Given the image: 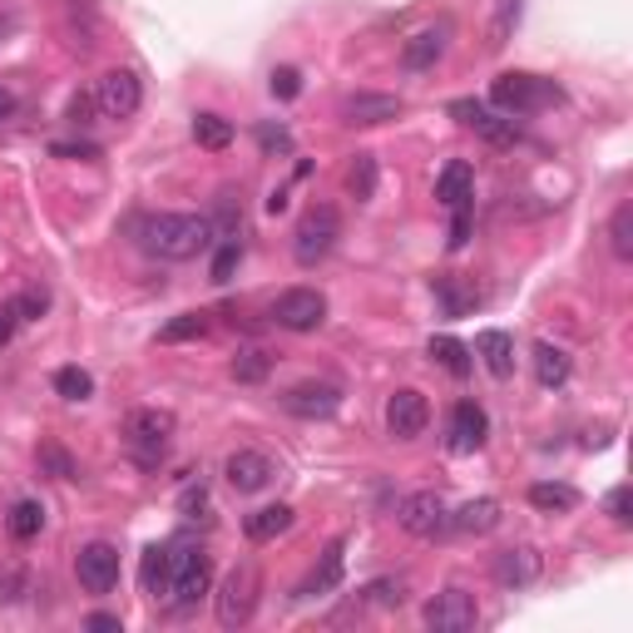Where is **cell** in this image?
<instances>
[{"mask_svg":"<svg viewBox=\"0 0 633 633\" xmlns=\"http://www.w3.org/2000/svg\"><path fill=\"white\" fill-rule=\"evenodd\" d=\"M475 356L485 362V371H490L495 381H510L514 376V336L500 332V326H485V332L475 336Z\"/></svg>","mask_w":633,"mask_h":633,"instance_id":"ac0fdd59","label":"cell"},{"mask_svg":"<svg viewBox=\"0 0 633 633\" xmlns=\"http://www.w3.org/2000/svg\"><path fill=\"white\" fill-rule=\"evenodd\" d=\"M451 119H455V124H465V129H475V134H480L485 144H495V148L520 144V124H514L510 114H495V109L480 104V99H455Z\"/></svg>","mask_w":633,"mask_h":633,"instance_id":"9c48e42d","label":"cell"},{"mask_svg":"<svg viewBox=\"0 0 633 633\" xmlns=\"http://www.w3.org/2000/svg\"><path fill=\"white\" fill-rule=\"evenodd\" d=\"M208 332V312H178L174 322L158 326V342L174 346V342H198V336Z\"/></svg>","mask_w":633,"mask_h":633,"instance_id":"836d02e7","label":"cell"},{"mask_svg":"<svg viewBox=\"0 0 633 633\" xmlns=\"http://www.w3.org/2000/svg\"><path fill=\"white\" fill-rule=\"evenodd\" d=\"M45 307H49V292H45V287H30V292H20V312H25V322L45 316Z\"/></svg>","mask_w":633,"mask_h":633,"instance_id":"7dc6e473","label":"cell"},{"mask_svg":"<svg viewBox=\"0 0 633 633\" xmlns=\"http://www.w3.org/2000/svg\"><path fill=\"white\" fill-rule=\"evenodd\" d=\"M213 589V559H208L203 544H168V584L164 599L174 603L178 613L193 609L203 593Z\"/></svg>","mask_w":633,"mask_h":633,"instance_id":"3957f363","label":"cell"},{"mask_svg":"<svg viewBox=\"0 0 633 633\" xmlns=\"http://www.w3.org/2000/svg\"><path fill=\"white\" fill-rule=\"evenodd\" d=\"M401 95H352L342 104V119L346 124H386V119L401 114Z\"/></svg>","mask_w":633,"mask_h":633,"instance_id":"44dd1931","label":"cell"},{"mask_svg":"<svg viewBox=\"0 0 633 633\" xmlns=\"http://www.w3.org/2000/svg\"><path fill=\"white\" fill-rule=\"evenodd\" d=\"M174 411H158V406H138V411H129L124 421V445L129 455H134L144 470H158L168 455V441H174Z\"/></svg>","mask_w":633,"mask_h":633,"instance_id":"277c9868","label":"cell"},{"mask_svg":"<svg viewBox=\"0 0 633 633\" xmlns=\"http://www.w3.org/2000/svg\"><path fill=\"white\" fill-rule=\"evenodd\" d=\"M425 425H431V401L415 386L391 391V401H386V431L396 441H415V435H425Z\"/></svg>","mask_w":633,"mask_h":633,"instance_id":"5bb4252c","label":"cell"},{"mask_svg":"<svg viewBox=\"0 0 633 633\" xmlns=\"http://www.w3.org/2000/svg\"><path fill=\"white\" fill-rule=\"evenodd\" d=\"M445 45H451V20H435V25H425L421 35L406 40L401 65H406V69H431L435 59L445 55Z\"/></svg>","mask_w":633,"mask_h":633,"instance_id":"d6986e66","label":"cell"},{"mask_svg":"<svg viewBox=\"0 0 633 633\" xmlns=\"http://www.w3.org/2000/svg\"><path fill=\"white\" fill-rule=\"evenodd\" d=\"M609 247L619 263H633V203H619L609 218Z\"/></svg>","mask_w":633,"mask_h":633,"instance_id":"d6a6232c","label":"cell"},{"mask_svg":"<svg viewBox=\"0 0 633 633\" xmlns=\"http://www.w3.org/2000/svg\"><path fill=\"white\" fill-rule=\"evenodd\" d=\"M431 292H435V302H441L445 316H465L470 307H480V292H475V287H465L455 273L431 277Z\"/></svg>","mask_w":633,"mask_h":633,"instance_id":"d4e9b609","label":"cell"},{"mask_svg":"<svg viewBox=\"0 0 633 633\" xmlns=\"http://www.w3.org/2000/svg\"><path fill=\"white\" fill-rule=\"evenodd\" d=\"M55 396H65V401H89V396H95V376H89L85 366H59Z\"/></svg>","mask_w":633,"mask_h":633,"instance_id":"e575fe53","label":"cell"},{"mask_svg":"<svg viewBox=\"0 0 633 633\" xmlns=\"http://www.w3.org/2000/svg\"><path fill=\"white\" fill-rule=\"evenodd\" d=\"M356 599L362 603H381V609H396V603L406 599V584L401 579H371L356 589Z\"/></svg>","mask_w":633,"mask_h":633,"instance_id":"74e56055","label":"cell"},{"mask_svg":"<svg viewBox=\"0 0 633 633\" xmlns=\"http://www.w3.org/2000/svg\"><path fill=\"white\" fill-rule=\"evenodd\" d=\"M5 119H15V95L0 85V124H5Z\"/></svg>","mask_w":633,"mask_h":633,"instance_id":"f5cc1de1","label":"cell"},{"mask_svg":"<svg viewBox=\"0 0 633 633\" xmlns=\"http://www.w3.org/2000/svg\"><path fill=\"white\" fill-rule=\"evenodd\" d=\"M75 574H79V589H85V593H109L119 584V549H114V544H104V540L79 544Z\"/></svg>","mask_w":633,"mask_h":633,"instance_id":"4fadbf2b","label":"cell"},{"mask_svg":"<svg viewBox=\"0 0 633 633\" xmlns=\"http://www.w3.org/2000/svg\"><path fill=\"white\" fill-rule=\"evenodd\" d=\"M435 203H441V208H465V203H475V168L465 164V158L445 164V174L435 178Z\"/></svg>","mask_w":633,"mask_h":633,"instance_id":"ffe728a7","label":"cell"},{"mask_svg":"<svg viewBox=\"0 0 633 633\" xmlns=\"http://www.w3.org/2000/svg\"><path fill=\"white\" fill-rule=\"evenodd\" d=\"M257 599H263V574H257V564L253 559L233 564L223 589H218V623H223V629H243L257 613Z\"/></svg>","mask_w":633,"mask_h":633,"instance_id":"8992f818","label":"cell"},{"mask_svg":"<svg viewBox=\"0 0 633 633\" xmlns=\"http://www.w3.org/2000/svg\"><path fill=\"white\" fill-rule=\"evenodd\" d=\"M49 154L55 158H99V148L95 144H55Z\"/></svg>","mask_w":633,"mask_h":633,"instance_id":"f907efd6","label":"cell"},{"mask_svg":"<svg viewBox=\"0 0 633 633\" xmlns=\"http://www.w3.org/2000/svg\"><path fill=\"white\" fill-rule=\"evenodd\" d=\"M178 510H184L188 520H198V510L208 514V490H203V485H198V490H193V485H188V490H184V500H178Z\"/></svg>","mask_w":633,"mask_h":633,"instance_id":"681fc988","label":"cell"},{"mask_svg":"<svg viewBox=\"0 0 633 633\" xmlns=\"http://www.w3.org/2000/svg\"><path fill=\"white\" fill-rule=\"evenodd\" d=\"M342 559H346V540H332V544L322 549V564L307 574V584H302L297 593H302V599H316V593L336 589V584H342Z\"/></svg>","mask_w":633,"mask_h":633,"instance_id":"cb8c5ba5","label":"cell"},{"mask_svg":"<svg viewBox=\"0 0 633 633\" xmlns=\"http://www.w3.org/2000/svg\"><path fill=\"white\" fill-rule=\"evenodd\" d=\"M425 629L431 633H470L475 623H480V603H475L470 589H441L431 603H425Z\"/></svg>","mask_w":633,"mask_h":633,"instance_id":"52a82bcc","label":"cell"},{"mask_svg":"<svg viewBox=\"0 0 633 633\" xmlns=\"http://www.w3.org/2000/svg\"><path fill=\"white\" fill-rule=\"evenodd\" d=\"M257 144H263V154H292V134H287L282 124H257Z\"/></svg>","mask_w":633,"mask_h":633,"instance_id":"ee69618b","label":"cell"},{"mask_svg":"<svg viewBox=\"0 0 633 633\" xmlns=\"http://www.w3.org/2000/svg\"><path fill=\"white\" fill-rule=\"evenodd\" d=\"M273 95H277V99H297V95H302V75H297L292 65L273 69Z\"/></svg>","mask_w":633,"mask_h":633,"instance_id":"f6af8a7d","label":"cell"},{"mask_svg":"<svg viewBox=\"0 0 633 633\" xmlns=\"http://www.w3.org/2000/svg\"><path fill=\"white\" fill-rule=\"evenodd\" d=\"M164 584H168V544H148L144 549V593L164 599Z\"/></svg>","mask_w":633,"mask_h":633,"instance_id":"d590c367","label":"cell"},{"mask_svg":"<svg viewBox=\"0 0 633 633\" xmlns=\"http://www.w3.org/2000/svg\"><path fill=\"white\" fill-rule=\"evenodd\" d=\"M20 593H30V574L20 564H0V603H15Z\"/></svg>","mask_w":633,"mask_h":633,"instance_id":"b9f144b4","label":"cell"},{"mask_svg":"<svg viewBox=\"0 0 633 633\" xmlns=\"http://www.w3.org/2000/svg\"><path fill=\"white\" fill-rule=\"evenodd\" d=\"M520 15H524V0H495V15H490V30H485V49H504L510 35L520 30Z\"/></svg>","mask_w":633,"mask_h":633,"instance_id":"f1b7e54d","label":"cell"},{"mask_svg":"<svg viewBox=\"0 0 633 633\" xmlns=\"http://www.w3.org/2000/svg\"><path fill=\"white\" fill-rule=\"evenodd\" d=\"M470 223H475V203L451 208V237H445V247H451V253H460V247L470 243Z\"/></svg>","mask_w":633,"mask_h":633,"instance_id":"7bdbcfd3","label":"cell"},{"mask_svg":"<svg viewBox=\"0 0 633 633\" xmlns=\"http://www.w3.org/2000/svg\"><path fill=\"white\" fill-rule=\"evenodd\" d=\"M564 89L554 85V79L534 75V69H504V75L490 79V104L500 109V114H540V109L559 104Z\"/></svg>","mask_w":633,"mask_h":633,"instance_id":"7a4b0ae2","label":"cell"},{"mask_svg":"<svg viewBox=\"0 0 633 633\" xmlns=\"http://www.w3.org/2000/svg\"><path fill=\"white\" fill-rule=\"evenodd\" d=\"M25 322V312H20V297H10L5 307H0V346L10 342V336H15V326Z\"/></svg>","mask_w":633,"mask_h":633,"instance_id":"bcb514c9","label":"cell"},{"mask_svg":"<svg viewBox=\"0 0 633 633\" xmlns=\"http://www.w3.org/2000/svg\"><path fill=\"white\" fill-rule=\"evenodd\" d=\"M273 322L282 332H316L326 322V297L316 287H287L273 302Z\"/></svg>","mask_w":633,"mask_h":633,"instance_id":"8fae6325","label":"cell"},{"mask_svg":"<svg viewBox=\"0 0 633 633\" xmlns=\"http://www.w3.org/2000/svg\"><path fill=\"white\" fill-rule=\"evenodd\" d=\"M193 138L208 154H223V148L233 144V124H227L223 114H193Z\"/></svg>","mask_w":633,"mask_h":633,"instance_id":"1f68e13d","label":"cell"},{"mask_svg":"<svg viewBox=\"0 0 633 633\" xmlns=\"http://www.w3.org/2000/svg\"><path fill=\"white\" fill-rule=\"evenodd\" d=\"M223 480L233 485L237 495H257V490H267V485L277 480V460L263 455V451H233L223 460Z\"/></svg>","mask_w":633,"mask_h":633,"instance_id":"2e32d148","label":"cell"},{"mask_svg":"<svg viewBox=\"0 0 633 633\" xmlns=\"http://www.w3.org/2000/svg\"><path fill=\"white\" fill-rule=\"evenodd\" d=\"M138 243L148 257H164V263H188L203 247H213V223L203 213H154L138 227Z\"/></svg>","mask_w":633,"mask_h":633,"instance_id":"6da1fadb","label":"cell"},{"mask_svg":"<svg viewBox=\"0 0 633 633\" xmlns=\"http://www.w3.org/2000/svg\"><path fill=\"white\" fill-rule=\"evenodd\" d=\"M376 178H381L376 154H356L352 168H346V193H352L356 203H371V198H376Z\"/></svg>","mask_w":633,"mask_h":633,"instance_id":"4dcf8cb0","label":"cell"},{"mask_svg":"<svg viewBox=\"0 0 633 633\" xmlns=\"http://www.w3.org/2000/svg\"><path fill=\"white\" fill-rule=\"evenodd\" d=\"M342 237V213L332 203H312L302 218H297V233H292V257L297 267H316L326 263V253L336 247Z\"/></svg>","mask_w":633,"mask_h":633,"instance_id":"5b68a950","label":"cell"},{"mask_svg":"<svg viewBox=\"0 0 633 633\" xmlns=\"http://www.w3.org/2000/svg\"><path fill=\"white\" fill-rule=\"evenodd\" d=\"M282 411L297 421H332L342 411V386L332 381H297L292 391H282Z\"/></svg>","mask_w":633,"mask_h":633,"instance_id":"7c38bea8","label":"cell"},{"mask_svg":"<svg viewBox=\"0 0 633 633\" xmlns=\"http://www.w3.org/2000/svg\"><path fill=\"white\" fill-rule=\"evenodd\" d=\"M425 356H431L435 366H445V371L455 376V381H465V376H470V346L465 342H455V336H431V342H425Z\"/></svg>","mask_w":633,"mask_h":633,"instance_id":"83f0119b","label":"cell"},{"mask_svg":"<svg viewBox=\"0 0 633 633\" xmlns=\"http://www.w3.org/2000/svg\"><path fill=\"white\" fill-rule=\"evenodd\" d=\"M85 629H95V633H119L124 623H119V613H89Z\"/></svg>","mask_w":633,"mask_h":633,"instance_id":"816d5d0a","label":"cell"},{"mask_svg":"<svg viewBox=\"0 0 633 633\" xmlns=\"http://www.w3.org/2000/svg\"><path fill=\"white\" fill-rule=\"evenodd\" d=\"M603 510H609V520L619 524V530H629L633 524V490L629 485H613V490L603 495Z\"/></svg>","mask_w":633,"mask_h":633,"instance_id":"60d3db41","label":"cell"},{"mask_svg":"<svg viewBox=\"0 0 633 633\" xmlns=\"http://www.w3.org/2000/svg\"><path fill=\"white\" fill-rule=\"evenodd\" d=\"M237 263H243V237H233V243H218V253H213V267H208V277H213L218 287H223V282H233Z\"/></svg>","mask_w":633,"mask_h":633,"instance_id":"f35d334b","label":"cell"},{"mask_svg":"<svg viewBox=\"0 0 633 633\" xmlns=\"http://www.w3.org/2000/svg\"><path fill=\"white\" fill-rule=\"evenodd\" d=\"M5 530H10V540H15V544H30L40 530H45V504H40V500H15V504H10V514H5Z\"/></svg>","mask_w":633,"mask_h":633,"instance_id":"f546056e","label":"cell"},{"mask_svg":"<svg viewBox=\"0 0 633 633\" xmlns=\"http://www.w3.org/2000/svg\"><path fill=\"white\" fill-rule=\"evenodd\" d=\"M396 524L406 534H415V540H441L451 530V510H445V500L435 490H415L396 504Z\"/></svg>","mask_w":633,"mask_h":633,"instance_id":"ba28073f","label":"cell"},{"mask_svg":"<svg viewBox=\"0 0 633 633\" xmlns=\"http://www.w3.org/2000/svg\"><path fill=\"white\" fill-rule=\"evenodd\" d=\"M267 371H273V356L267 352H237L233 356V381H243V386H257V381H267Z\"/></svg>","mask_w":633,"mask_h":633,"instance_id":"8d00e7d4","label":"cell"},{"mask_svg":"<svg viewBox=\"0 0 633 633\" xmlns=\"http://www.w3.org/2000/svg\"><path fill=\"white\" fill-rule=\"evenodd\" d=\"M534 376H540L544 391H559L569 381V352L554 342H534Z\"/></svg>","mask_w":633,"mask_h":633,"instance_id":"484cf974","label":"cell"},{"mask_svg":"<svg viewBox=\"0 0 633 633\" xmlns=\"http://www.w3.org/2000/svg\"><path fill=\"white\" fill-rule=\"evenodd\" d=\"M95 95H75V99H69V124H75V129H89V124H95V119H89V114H95Z\"/></svg>","mask_w":633,"mask_h":633,"instance_id":"c3c4849f","label":"cell"},{"mask_svg":"<svg viewBox=\"0 0 633 633\" xmlns=\"http://www.w3.org/2000/svg\"><path fill=\"white\" fill-rule=\"evenodd\" d=\"M495 524H500V500H490V495H480V500H465L460 510L451 514V530H460V534H490Z\"/></svg>","mask_w":633,"mask_h":633,"instance_id":"603a6c76","label":"cell"},{"mask_svg":"<svg viewBox=\"0 0 633 633\" xmlns=\"http://www.w3.org/2000/svg\"><path fill=\"white\" fill-rule=\"evenodd\" d=\"M445 441H451L455 455H475L485 441H490V415H485L480 401H455L451 406V425H445Z\"/></svg>","mask_w":633,"mask_h":633,"instance_id":"9a60e30c","label":"cell"},{"mask_svg":"<svg viewBox=\"0 0 633 633\" xmlns=\"http://www.w3.org/2000/svg\"><path fill=\"white\" fill-rule=\"evenodd\" d=\"M287 208V188H273V198H267V213H282Z\"/></svg>","mask_w":633,"mask_h":633,"instance_id":"db71d44e","label":"cell"},{"mask_svg":"<svg viewBox=\"0 0 633 633\" xmlns=\"http://www.w3.org/2000/svg\"><path fill=\"white\" fill-rule=\"evenodd\" d=\"M530 504H534V510H544V514H569V510H579V490L564 485V480H534L530 485Z\"/></svg>","mask_w":633,"mask_h":633,"instance_id":"4316f807","label":"cell"},{"mask_svg":"<svg viewBox=\"0 0 633 633\" xmlns=\"http://www.w3.org/2000/svg\"><path fill=\"white\" fill-rule=\"evenodd\" d=\"M292 520H297L292 504H263V510H253V514L243 520V534H247L253 544H267V540H277V534L292 530Z\"/></svg>","mask_w":633,"mask_h":633,"instance_id":"7402d4cb","label":"cell"},{"mask_svg":"<svg viewBox=\"0 0 633 633\" xmlns=\"http://www.w3.org/2000/svg\"><path fill=\"white\" fill-rule=\"evenodd\" d=\"M95 104L104 119H134L138 104H144V79L134 69H109L95 85Z\"/></svg>","mask_w":633,"mask_h":633,"instance_id":"30bf717a","label":"cell"},{"mask_svg":"<svg viewBox=\"0 0 633 633\" xmlns=\"http://www.w3.org/2000/svg\"><path fill=\"white\" fill-rule=\"evenodd\" d=\"M40 470L55 475V480H79V465L69 460V451H59V445H40Z\"/></svg>","mask_w":633,"mask_h":633,"instance_id":"ab89813d","label":"cell"},{"mask_svg":"<svg viewBox=\"0 0 633 633\" xmlns=\"http://www.w3.org/2000/svg\"><path fill=\"white\" fill-rule=\"evenodd\" d=\"M540 574H544V554L534 549V544H510V549L495 554V579H500V589H530Z\"/></svg>","mask_w":633,"mask_h":633,"instance_id":"e0dca14e","label":"cell"}]
</instances>
